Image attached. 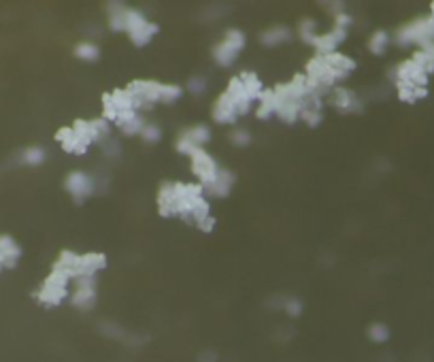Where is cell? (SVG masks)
I'll list each match as a JSON object with an SVG mask.
<instances>
[{"label":"cell","mask_w":434,"mask_h":362,"mask_svg":"<svg viewBox=\"0 0 434 362\" xmlns=\"http://www.w3.org/2000/svg\"><path fill=\"white\" fill-rule=\"evenodd\" d=\"M398 45L407 47V45H426L434 41V17H422L415 19L407 26H402L398 35H396Z\"/></svg>","instance_id":"cell-1"},{"label":"cell","mask_w":434,"mask_h":362,"mask_svg":"<svg viewBox=\"0 0 434 362\" xmlns=\"http://www.w3.org/2000/svg\"><path fill=\"white\" fill-rule=\"evenodd\" d=\"M243 47H245V35L239 30V28H230V30L224 35V39L215 45L213 58L219 66H230L239 58Z\"/></svg>","instance_id":"cell-2"},{"label":"cell","mask_w":434,"mask_h":362,"mask_svg":"<svg viewBox=\"0 0 434 362\" xmlns=\"http://www.w3.org/2000/svg\"><path fill=\"white\" fill-rule=\"evenodd\" d=\"M126 33L130 37V41L136 47L147 45L156 35H158V26L152 24L147 17H145L141 11L136 9H128V21H126Z\"/></svg>","instance_id":"cell-3"},{"label":"cell","mask_w":434,"mask_h":362,"mask_svg":"<svg viewBox=\"0 0 434 362\" xmlns=\"http://www.w3.org/2000/svg\"><path fill=\"white\" fill-rule=\"evenodd\" d=\"M192 171L194 175L198 177V183L202 188H207L219 173V166L215 162V158L211 154H207L205 150H198L194 156H192Z\"/></svg>","instance_id":"cell-4"},{"label":"cell","mask_w":434,"mask_h":362,"mask_svg":"<svg viewBox=\"0 0 434 362\" xmlns=\"http://www.w3.org/2000/svg\"><path fill=\"white\" fill-rule=\"evenodd\" d=\"M428 73L415 62L404 60L396 69V86H411V88H428Z\"/></svg>","instance_id":"cell-5"},{"label":"cell","mask_w":434,"mask_h":362,"mask_svg":"<svg viewBox=\"0 0 434 362\" xmlns=\"http://www.w3.org/2000/svg\"><path fill=\"white\" fill-rule=\"evenodd\" d=\"M128 92L136 98L138 107H152L154 102L160 100L162 94V83L158 81H147V79H136L128 86Z\"/></svg>","instance_id":"cell-6"},{"label":"cell","mask_w":434,"mask_h":362,"mask_svg":"<svg viewBox=\"0 0 434 362\" xmlns=\"http://www.w3.org/2000/svg\"><path fill=\"white\" fill-rule=\"evenodd\" d=\"M64 188L69 190V194L77 201H85L94 192V179L88 175V173H81V171H73L66 181H64Z\"/></svg>","instance_id":"cell-7"},{"label":"cell","mask_w":434,"mask_h":362,"mask_svg":"<svg viewBox=\"0 0 434 362\" xmlns=\"http://www.w3.org/2000/svg\"><path fill=\"white\" fill-rule=\"evenodd\" d=\"M158 209L160 215L164 217H172L179 215V199H177V190L172 181H164L158 190Z\"/></svg>","instance_id":"cell-8"},{"label":"cell","mask_w":434,"mask_h":362,"mask_svg":"<svg viewBox=\"0 0 434 362\" xmlns=\"http://www.w3.org/2000/svg\"><path fill=\"white\" fill-rule=\"evenodd\" d=\"M55 138L60 141L62 150L69 152V154H85L88 152V147L92 145L90 138L85 136H79L73 128H60L55 134Z\"/></svg>","instance_id":"cell-9"},{"label":"cell","mask_w":434,"mask_h":362,"mask_svg":"<svg viewBox=\"0 0 434 362\" xmlns=\"http://www.w3.org/2000/svg\"><path fill=\"white\" fill-rule=\"evenodd\" d=\"M347 37V30H343V28H332V30L328 33H322V35H317L315 41H313V47L317 49V53L320 55H328V53H334L336 47L345 41Z\"/></svg>","instance_id":"cell-10"},{"label":"cell","mask_w":434,"mask_h":362,"mask_svg":"<svg viewBox=\"0 0 434 362\" xmlns=\"http://www.w3.org/2000/svg\"><path fill=\"white\" fill-rule=\"evenodd\" d=\"M324 60H326V64H328V69L334 73V77H336V81H343L345 77H350V73L356 69V62L350 58V55H345V53H338V51H334V53H328V55H324Z\"/></svg>","instance_id":"cell-11"},{"label":"cell","mask_w":434,"mask_h":362,"mask_svg":"<svg viewBox=\"0 0 434 362\" xmlns=\"http://www.w3.org/2000/svg\"><path fill=\"white\" fill-rule=\"evenodd\" d=\"M237 109H235V102L230 98L226 92L215 100L213 105V120L217 124H235L237 122Z\"/></svg>","instance_id":"cell-12"},{"label":"cell","mask_w":434,"mask_h":362,"mask_svg":"<svg viewBox=\"0 0 434 362\" xmlns=\"http://www.w3.org/2000/svg\"><path fill=\"white\" fill-rule=\"evenodd\" d=\"M233 185H235V175L226 169H219L217 177L205 188V194H209V197H213V199H224L230 194Z\"/></svg>","instance_id":"cell-13"},{"label":"cell","mask_w":434,"mask_h":362,"mask_svg":"<svg viewBox=\"0 0 434 362\" xmlns=\"http://www.w3.org/2000/svg\"><path fill=\"white\" fill-rule=\"evenodd\" d=\"M19 256L21 247L17 245V241L9 235H0V260H3V266H15Z\"/></svg>","instance_id":"cell-14"},{"label":"cell","mask_w":434,"mask_h":362,"mask_svg":"<svg viewBox=\"0 0 434 362\" xmlns=\"http://www.w3.org/2000/svg\"><path fill=\"white\" fill-rule=\"evenodd\" d=\"M330 102L332 107L345 111V114H352V111H360V105H358V96L352 92V90H345V88H336L332 90L330 94Z\"/></svg>","instance_id":"cell-15"},{"label":"cell","mask_w":434,"mask_h":362,"mask_svg":"<svg viewBox=\"0 0 434 362\" xmlns=\"http://www.w3.org/2000/svg\"><path fill=\"white\" fill-rule=\"evenodd\" d=\"M115 126H118L124 134H141L145 128V120L136 114V111H124V114H120L118 120H115Z\"/></svg>","instance_id":"cell-16"},{"label":"cell","mask_w":434,"mask_h":362,"mask_svg":"<svg viewBox=\"0 0 434 362\" xmlns=\"http://www.w3.org/2000/svg\"><path fill=\"white\" fill-rule=\"evenodd\" d=\"M37 296H39V300L43 305H47V307H55V305H60L66 298V288L64 286H53V284L45 282Z\"/></svg>","instance_id":"cell-17"},{"label":"cell","mask_w":434,"mask_h":362,"mask_svg":"<svg viewBox=\"0 0 434 362\" xmlns=\"http://www.w3.org/2000/svg\"><path fill=\"white\" fill-rule=\"evenodd\" d=\"M107 266V256L98 252H88L81 256V275H94Z\"/></svg>","instance_id":"cell-18"},{"label":"cell","mask_w":434,"mask_h":362,"mask_svg":"<svg viewBox=\"0 0 434 362\" xmlns=\"http://www.w3.org/2000/svg\"><path fill=\"white\" fill-rule=\"evenodd\" d=\"M96 288H77L75 294H73V305L77 309H83V311H88L92 309L94 305H96Z\"/></svg>","instance_id":"cell-19"},{"label":"cell","mask_w":434,"mask_h":362,"mask_svg":"<svg viewBox=\"0 0 434 362\" xmlns=\"http://www.w3.org/2000/svg\"><path fill=\"white\" fill-rule=\"evenodd\" d=\"M289 30L287 28H283V26H275V28H269V30H264L262 33V43L266 45V47H277V45H281V43H285V41H289Z\"/></svg>","instance_id":"cell-20"},{"label":"cell","mask_w":434,"mask_h":362,"mask_svg":"<svg viewBox=\"0 0 434 362\" xmlns=\"http://www.w3.org/2000/svg\"><path fill=\"white\" fill-rule=\"evenodd\" d=\"M183 138H188L190 143H194L196 147H202L205 143H209V138H211V130L207 128V126H192V128H186L183 130V134H181Z\"/></svg>","instance_id":"cell-21"},{"label":"cell","mask_w":434,"mask_h":362,"mask_svg":"<svg viewBox=\"0 0 434 362\" xmlns=\"http://www.w3.org/2000/svg\"><path fill=\"white\" fill-rule=\"evenodd\" d=\"M239 77H241V81H243V88H245L247 96H249L251 100H257L260 94L264 92V86H262V81H260V77H257L255 73H243V75H239Z\"/></svg>","instance_id":"cell-22"},{"label":"cell","mask_w":434,"mask_h":362,"mask_svg":"<svg viewBox=\"0 0 434 362\" xmlns=\"http://www.w3.org/2000/svg\"><path fill=\"white\" fill-rule=\"evenodd\" d=\"M388 45H390V35L386 30H374L368 39V49L370 53L374 55H381L388 51Z\"/></svg>","instance_id":"cell-23"},{"label":"cell","mask_w":434,"mask_h":362,"mask_svg":"<svg viewBox=\"0 0 434 362\" xmlns=\"http://www.w3.org/2000/svg\"><path fill=\"white\" fill-rule=\"evenodd\" d=\"M75 55H77L79 60H83V62H94V60L100 58V49H98V45H94V43L83 41V43H79V45L75 47Z\"/></svg>","instance_id":"cell-24"},{"label":"cell","mask_w":434,"mask_h":362,"mask_svg":"<svg viewBox=\"0 0 434 362\" xmlns=\"http://www.w3.org/2000/svg\"><path fill=\"white\" fill-rule=\"evenodd\" d=\"M90 134H92V143H102L105 138H109V134H111V124L105 120V118H100V120H92L90 122Z\"/></svg>","instance_id":"cell-25"},{"label":"cell","mask_w":434,"mask_h":362,"mask_svg":"<svg viewBox=\"0 0 434 362\" xmlns=\"http://www.w3.org/2000/svg\"><path fill=\"white\" fill-rule=\"evenodd\" d=\"M428 96V88H411V86H398V98L402 102H417Z\"/></svg>","instance_id":"cell-26"},{"label":"cell","mask_w":434,"mask_h":362,"mask_svg":"<svg viewBox=\"0 0 434 362\" xmlns=\"http://www.w3.org/2000/svg\"><path fill=\"white\" fill-rule=\"evenodd\" d=\"M366 335H368V339L372 343H386L390 339V328L386 324H381V322H374V324L368 326Z\"/></svg>","instance_id":"cell-27"},{"label":"cell","mask_w":434,"mask_h":362,"mask_svg":"<svg viewBox=\"0 0 434 362\" xmlns=\"http://www.w3.org/2000/svg\"><path fill=\"white\" fill-rule=\"evenodd\" d=\"M181 96H183V88L177 86V83H166V86H162V94H160L162 102L172 105V102H177Z\"/></svg>","instance_id":"cell-28"},{"label":"cell","mask_w":434,"mask_h":362,"mask_svg":"<svg viewBox=\"0 0 434 362\" xmlns=\"http://www.w3.org/2000/svg\"><path fill=\"white\" fill-rule=\"evenodd\" d=\"M21 160H24V164H28V166H39V164H43V160H45V150H43V147H28V150L21 154Z\"/></svg>","instance_id":"cell-29"},{"label":"cell","mask_w":434,"mask_h":362,"mask_svg":"<svg viewBox=\"0 0 434 362\" xmlns=\"http://www.w3.org/2000/svg\"><path fill=\"white\" fill-rule=\"evenodd\" d=\"M300 37H302L307 43L313 45V41H315V37H317V24H315L313 19H302V21H300Z\"/></svg>","instance_id":"cell-30"},{"label":"cell","mask_w":434,"mask_h":362,"mask_svg":"<svg viewBox=\"0 0 434 362\" xmlns=\"http://www.w3.org/2000/svg\"><path fill=\"white\" fill-rule=\"evenodd\" d=\"M300 118H302L309 126H317V124L322 122V109L302 107V109H300Z\"/></svg>","instance_id":"cell-31"},{"label":"cell","mask_w":434,"mask_h":362,"mask_svg":"<svg viewBox=\"0 0 434 362\" xmlns=\"http://www.w3.org/2000/svg\"><path fill=\"white\" fill-rule=\"evenodd\" d=\"M141 136H143L147 143H158V141H160V136H162V132H160V128H158L156 124H145Z\"/></svg>","instance_id":"cell-32"},{"label":"cell","mask_w":434,"mask_h":362,"mask_svg":"<svg viewBox=\"0 0 434 362\" xmlns=\"http://www.w3.org/2000/svg\"><path fill=\"white\" fill-rule=\"evenodd\" d=\"M230 138H233V143L235 145H239V147H247L249 143H251V134L247 132V130H235L233 134H230Z\"/></svg>","instance_id":"cell-33"},{"label":"cell","mask_w":434,"mask_h":362,"mask_svg":"<svg viewBox=\"0 0 434 362\" xmlns=\"http://www.w3.org/2000/svg\"><path fill=\"white\" fill-rule=\"evenodd\" d=\"M283 311L289 314V316H298L302 311V302L298 298H289V300L283 302Z\"/></svg>","instance_id":"cell-34"},{"label":"cell","mask_w":434,"mask_h":362,"mask_svg":"<svg viewBox=\"0 0 434 362\" xmlns=\"http://www.w3.org/2000/svg\"><path fill=\"white\" fill-rule=\"evenodd\" d=\"M205 88H207V83H205V79H202V77H192V79L188 81V90H190L192 94L205 92Z\"/></svg>","instance_id":"cell-35"},{"label":"cell","mask_w":434,"mask_h":362,"mask_svg":"<svg viewBox=\"0 0 434 362\" xmlns=\"http://www.w3.org/2000/svg\"><path fill=\"white\" fill-rule=\"evenodd\" d=\"M196 226H198L202 233H211V230H213V226H215V217H213V215H209V217H205V219H200Z\"/></svg>","instance_id":"cell-36"},{"label":"cell","mask_w":434,"mask_h":362,"mask_svg":"<svg viewBox=\"0 0 434 362\" xmlns=\"http://www.w3.org/2000/svg\"><path fill=\"white\" fill-rule=\"evenodd\" d=\"M419 49H424V51L430 55V60L434 62V41H432V43H426V45H422Z\"/></svg>","instance_id":"cell-37"},{"label":"cell","mask_w":434,"mask_h":362,"mask_svg":"<svg viewBox=\"0 0 434 362\" xmlns=\"http://www.w3.org/2000/svg\"><path fill=\"white\" fill-rule=\"evenodd\" d=\"M0 269H3V262H0Z\"/></svg>","instance_id":"cell-38"}]
</instances>
